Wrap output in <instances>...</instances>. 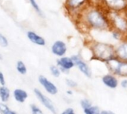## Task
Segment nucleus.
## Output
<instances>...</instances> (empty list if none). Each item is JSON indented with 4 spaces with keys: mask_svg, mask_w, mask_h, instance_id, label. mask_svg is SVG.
I'll use <instances>...</instances> for the list:
<instances>
[{
    "mask_svg": "<svg viewBox=\"0 0 127 114\" xmlns=\"http://www.w3.org/2000/svg\"><path fill=\"white\" fill-rule=\"evenodd\" d=\"M87 29L97 30H111L112 27L108 17V10L98 4L87 7L75 19Z\"/></svg>",
    "mask_w": 127,
    "mask_h": 114,
    "instance_id": "1",
    "label": "nucleus"
},
{
    "mask_svg": "<svg viewBox=\"0 0 127 114\" xmlns=\"http://www.w3.org/2000/svg\"><path fill=\"white\" fill-rule=\"evenodd\" d=\"M89 47L94 59L106 63L116 58L115 46L112 44L94 41L92 42Z\"/></svg>",
    "mask_w": 127,
    "mask_h": 114,
    "instance_id": "2",
    "label": "nucleus"
},
{
    "mask_svg": "<svg viewBox=\"0 0 127 114\" xmlns=\"http://www.w3.org/2000/svg\"><path fill=\"white\" fill-rule=\"evenodd\" d=\"M108 17L112 29L118 30L127 37V11L117 12L109 11Z\"/></svg>",
    "mask_w": 127,
    "mask_h": 114,
    "instance_id": "3",
    "label": "nucleus"
},
{
    "mask_svg": "<svg viewBox=\"0 0 127 114\" xmlns=\"http://www.w3.org/2000/svg\"><path fill=\"white\" fill-rule=\"evenodd\" d=\"M90 4L92 0H65V7L68 13L74 19H77L80 14Z\"/></svg>",
    "mask_w": 127,
    "mask_h": 114,
    "instance_id": "4",
    "label": "nucleus"
},
{
    "mask_svg": "<svg viewBox=\"0 0 127 114\" xmlns=\"http://www.w3.org/2000/svg\"><path fill=\"white\" fill-rule=\"evenodd\" d=\"M105 64L111 73L116 76L127 78V62L121 60L116 57Z\"/></svg>",
    "mask_w": 127,
    "mask_h": 114,
    "instance_id": "5",
    "label": "nucleus"
},
{
    "mask_svg": "<svg viewBox=\"0 0 127 114\" xmlns=\"http://www.w3.org/2000/svg\"><path fill=\"white\" fill-rule=\"evenodd\" d=\"M98 4L109 11H127V0H96Z\"/></svg>",
    "mask_w": 127,
    "mask_h": 114,
    "instance_id": "6",
    "label": "nucleus"
},
{
    "mask_svg": "<svg viewBox=\"0 0 127 114\" xmlns=\"http://www.w3.org/2000/svg\"><path fill=\"white\" fill-rule=\"evenodd\" d=\"M74 61V65L78 68V70L87 78H91L92 76V72L90 66L87 62H86L80 55H73L71 56Z\"/></svg>",
    "mask_w": 127,
    "mask_h": 114,
    "instance_id": "7",
    "label": "nucleus"
},
{
    "mask_svg": "<svg viewBox=\"0 0 127 114\" xmlns=\"http://www.w3.org/2000/svg\"><path fill=\"white\" fill-rule=\"evenodd\" d=\"M33 92H34L36 98L38 99V100L40 102L41 104H42V105L45 108H46L51 113H52L53 114H57V109L54 106V104L48 97H47L45 94H43L37 88H35L33 90Z\"/></svg>",
    "mask_w": 127,
    "mask_h": 114,
    "instance_id": "8",
    "label": "nucleus"
},
{
    "mask_svg": "<svg viewBox=\"0 0 127 114\" xmlns=\"http://www.w3.org/2000/svg\"><path fill=\"white\" fill-rule=\"evenodd\" d=\"M57 65L60 68L61 72L66 73H68L75 66L71 57L65 56L57 59Z\"/></svg>",
    "mask_w": 127,
    "mask_h": 114,
    "instance_id": "9",
    "label": "nucleus"
},
{
    "mask_svg": "<svg viewBox=\"0 0 127 114\" xmlns=\"http://www.w3.org/2000/svg\"><path fill=\"white\" fill-rule=\"evenodd\" d=\"M38 81L48 93L51 95H56L58 93L57 87L53 82L48 80L45 76L40 75L38 78Z\"/></svg>",
    "mask_w": 127,
    "mask_h": 114,
    "instance_id": "10",
    "label": "nucleus"
},
{
    "mask_svg": "<svg viewBox=\"0 0 127 114\" xmlns=\"http://www.w3.org/2000/svg\"><path fill=\"white\" fill-rule=\"evenodd\" d=\"M51 52L54 55L58 57L64 56L67 52V45L65 42L61 40L54 42L51 46Z\"/></svg>",
    "mask_w": 127,
    "mask_h": 114,
    "instance_id": "11",
    "label": "nucleus"
},
{
    "mask_svg": "<svg viewBox=\"0 0 127 114\" xmlns=\"http://www.w3.org/2000/svg\"><path fill=\"white\" fill-rule=\"evenodd\" d=\"M101 81L103 84L109 89H116L118 87L119 81L116 76L112 73H107L103 76Z\"/></svg>",
    "mask_w": 127,
    "mask_h": 114,
    "instance_id": "12",
    "label": "nucleus"
},
{
    "mask_svg": "<svg viewBox=\"0 0 127 114\" xmlns=\"http://www.w3.org/2000/svg\"><path fill=\"white\" fill-rule=\"evenodd\" d=\"M115 53L118 59L127 62V37L115 46Z\"/></svg>",
    "mask_w": 127,
    "mask_h": 114,
    "instance_id": "13",
    "label": "nucleus"
},
{
    "mask_svg": "<svg viewBox=\"0 0 127 114\" xmlns=\"http://www.w3.org/2000/svg\"><path fill=\"white\" fill-rule=\"evenodd\" d=\"M27 37L32 43H33L36 45L45 46L46 44L45 39L43 37H42L41 36L36 33L34 31H32V30L28 31L27 32Z\"/></svg>",
    "mask_w": 127,
    "mask_h": 114,
    "instance_id": "14",
    "label": "nucleus"
},
{
    "mask_svg": "<svg viewBox=\"0 0 127 114\" xmlns=\"http://www.w3.org/2000/svg\"><path fill=\"white\" fill-rule=\"evenodd\" d=\"M13 95L14 99L19 103H24L28 96V93L22 89H19V88L14 90Z\"/></svg>",
    "mask_w": 127,
    "mask_h": 114,
    "instance_id": "15",
    "label": "nucleus"
},
{
    "mask_svg": "<svg viewBox=\"0 0 127 114\" xmlns=\"http://www.w3.org/2000/svg\"><path fill=\"white\" fill-rule=\"evenodd\" d=\"M10 96V90L5 85H3V86L1 85V87H0V99H1V102L6 103L9 100Z\"/></svg>",
    "mask_w": 127,
    "mask_h": 114,
    "instance_id": "16",
    "label": "nucleus"
},
{
    "mask_svg": "<svg viewBox=\"0 0 127 114\" xmlns=\"http://www.w3.org/2000/svg\"><path fill=\"white\" fill-rule=\"evenodd\" d=\"M16 70L18 71V73H20L21 75H25L27 73V71H28L27 67L22 61L21 60L18 61L16 62Z\"/></svg>",
    "mask_w": 127,
    "mask_h": 114,
    "instance_id": "17",
    "label": "nucleus"
},
{
    "mask_svg": "<svg viewBox=\"0 0 127 114\" xmlns=\"http://www.w3.org/2000/svg\"><path fill=\"white\" fill-rule=\"evenodd\" d=\"M0 114H17L14 111H12L5 103H0Z\"/></svg>",
    "mask_w": 127,
    "mask_h": 114,
    "instance_id": "18",
    "label": "nucleus"
},
{
    "mask_svg": "<svg viewBox=\"0 0 127 114\" xmlns=\"http://www.w3.org/2000/svg\"><path fill=\"white\" fill-rule=\"evenodd\" d=\"M111 36L112 37L113 39L116 40V41H122L124 39H125L126 37L124 36V35L123 33H121V32H119L118 30H114V29H112L111 30Z\"/></svg>",
    "mask_w": 127,
    "mask_h": 114,
    "instance_id": "19",
    "label": "nucleus"
},
{
    "mask_svg": "<svg viewBox=\"0 0 127 114\" xmlns=\"http://www.w3.org/2000/svg\"><path fill=\"white\" fill-rule=\"evenodd\" d=\"M100 109L96 105H92L88 108L83 109L84 114H100Z\"/></svg>",
    "mask_w": 127,
    "mask_h": 114,
    "instance_id": "20",
    "label": "nucleus"
},
{
    "mask_svg": "<svg viewBox=\"0 0 127 114\" xmlns=\"http://www.w3.org/2000/svg\"><path fill=\"white\" fill-rule=\"evenodd\" d=\"M50 71H51V75L54 76V77H56V78H58L60 77V76L61 75V70L60 69V68L57 65H51L50 67Z\"/></svg>",
    "mask_w": 127,
    "mask_h": 114,
    "instance_id": "21",
    "label": "nucleus"
},
{
    "mask_svg": "<svg viewBox=\"0 0 127 114\" xmlns=\"http://www.w3.org/2000/svg\"><path fill=\"white\" fill-rule=\"evenodd\" d=\"M28 1L30 2L31 5L32 6V7L34 9V10L40 16H43V14H42V12L39 6V4H37V2L36 1V0H28Z\"/></svg>",
    "mask_w": 127,
    "mask_h": 114,
    "instance_id": "22",
    "label": "nucleus"
},
{
    "mask_svg": "<svg viewBox=\"0 0 127 114\" xmlns=\"http://www.w3.org/2000/svg\"><path fill=\"white\" fill-rule=\"evenodd\" d=\"M92 102L90 99H83L81 101H80V106L83 109H86V108H88L91 106H92Z\"/></svg>",
    "mask_w": 127,
    "mask_h": 114,
    "instance_id": "23",
    "label": "nucleus"
},
{
    "mask_svg": "<svg viewBox=\"0 0 127 114\" xmlns=\"http://www.w3.org/2000/svg\"><path fill=\"white\" fill-rule=\"evenodd\" d=\"M8 40L7 39L0 33V46L2 47H6L8 46Z\"/></svg>",
    "mask_w": 127,
    "mask_h": 114,
    "instance_id": "24",
    "label": "nucleus"
},
{
    "mask_svg": "<svg viewBox=\"0 0 127 114\" xmlns=\"http://www.w3.org/2000/svg\"><path fill=\"white\" fill-rule=\"evenodd\" d=\"M31 114H44L43 112L41 111V109L35 105H31Z\"/></svg>",
    "mask_w": 127,
    "mask_h": 114,
    "instance_id": "25",
    "label": "nucleus"
},
{
    "mask_svg": "<svg viewBox=\"0 0 127 114\" xmlns=\"http://www.w3.org/2000/svg\"><path fill=\"white\" fill-rule=\"evenodd\" d=\"M65 83H66L67 86L71 88H74L77 87V82L73 79H66Z\"/></svg>",
    "mask_w": 127,
    "mask_h": 114,
    "instance_id": "26",
    "label": "nucleus"
},
{
    "mask_svg": "<svg viewBox=\"0 0 127 114\" xmlns=\"http://www.w3.org/2000/svg\"><path fill=\"white\" fill-rule=\"evenodd\" d=\"M61 114H75V111L72 108H66L65 110H64Z\"/></svg>",
    "mask_w": 127,
    "mask_h": 114,
    "instance_id": "27",
    "label": "nucleus"
},
{
    "mask_svg": "<svg viewBox=\"0 0 127 114\" xmlns=\"http://www.w3.org/2000/svg\"><path fill=\"white\" fill-rule=\"evenodd\" d=\"M120 84H121V86L124 89H127V78H124V79L121 81Z\"/></svg>",
    "mask_w": 127,
    "mask_h": 114,
    "instance_id": "28",
    "label": "nucleus"
},
{
    "mask_svg": "<svg viewBox=\"0 0 127 114\" xmlns=\"http://www.w3.org/2000/svg\"><path fill=\"white\" fill-rule=\"evenodd\" d=\"M0 85L1 86L5 85V78L4 76V73L0 71Z\"/></svg>",
    "mask_w": 127,
    "mask_h": 114,
    "instance_id": "29",
    "label": "nucleus"
},
{
    "mask_svg": "<svg viewBox=\"0 0 127 114\" xmlns=\"http://www.w3.org/2000/svg\"><path fill=\"white\" fill-rule=\"evenodd\" d=\"M100 114H115L112 111H108V110H103L100 111Z\"/></svg>",
    "mask_w": 127,
    "mask_h": 114,
    "instance_id": "30",
    "label": "nucleus"
},
{
    "mask_svg": "<svg viewBox=\"0 0 127 114\" xmlns=\"http://www.w3.org/2000/svg\"><path fill=\"white\" fill-rule=\"evenodd\" d=\"M66 93H67L68 95H69V96H71V95L73 94V91H71V90H68V91H66Z\"/></svg>",
    "mask_w": 127,
    "mask_h": 114,
    "instance_id": "31",
    "label": "nucleus"
},
{
    "mask_svg": "<svg viewBox=\"0 0 127 114\" xmlns=\"http://www.w3.org/2000/svg\"><path fill=\"white\" fill-rule=\"evenodd\" d=\"M2 59V56H1V55L0 54V59Z\"/></svg>",
    "mask_w": 127,
    "mask_h": 114,
    "instance_id": "32",
    "label": "nucleus"
}]
</instances>
